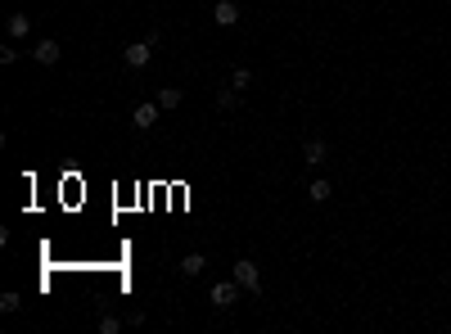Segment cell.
Returning <instances> with one entry per match:
<instances>
[{"label": "cell", "mask_w": 451, "mask_h": 334, "mask_svg": "<svg viewBox=\"0 0 451 334\" xmlns=\"http://www.w3.org/2000/svg\"><path fill=\"white\" fill-rule=\"evenodd\" d=\"M230 276L239 280V289H244V294H253V299L262 294V271H258V262H253V257H239Z\"/></svg>", "instance_id": "6da1fadb"}, {"label": "cell", "mask_w": 451, "mask_h": 334, "mask_svg": "<svg viewBox=\"0 0 451 334\" xmlns=\"http://www.w3.org/2000/svg\"><path fill=\"white\" fill-rule=\"evenodd\" d=\"M208 299H212L217 312H230V307L239 303V280H235V276H230V280H217L212 289H208Z\"/></svg>", "instance_id": "7a4b0ae2"}, {"label": "cell", "mask_w": 451, "mask_h": 334, "mask_svg": "<svg viewBox=\"0 0 451 334\" xmlns=\"http://www.w3.org/2000/svg\"><path fill=\"white\" fill-rule=\"evenodd\" d=\"M158 113H163V104H149V100H140L136 108H131V122H136V131H149L154 127V122H158Z\"/></svg>", "instance_id": "3957f363"}, {"label": "cell", "mask_w": 451, "mask_h": 334, "mask_svg": "<svg viewBox=\"0 0 451 334\" xmlns=\"http://www.w3.org/2000/svg\"><path fill=\"white\" fill-rule=\"evenodd\" d=\"M32 59L50 68V64H59V59H64V50H59V41H55V36H41V41L32 45Z\"/></svg>", "instance_id": "277c9868"}, {"label": "cell", "mask_w": 451, "mask_h": 334, "mask_svg": "<svg viewBox=\"0 0 451 334\" xmlns=\"http://www.w3.org/2000/svg\"><path fill=\"white\" fill-rule=\"evenodd\" d=\"M149 59H154V45L149 41H131L127 50H122V64H127V68H144Z\"/></svg>", "instance_id": "5b68a950"}, {"label": "cell", "mask_w": 451, "mask_h": 334, "mask_svg": "<svg viewBox=\"0 0 451 334\" xmlns=\"http://www.w3.org/2000/svg\"><path fill=\"white\" fill-rule=\"evenodd\" d=\"M212 23H217V28H235V23H239V5H235V0H217V5H212Z\"/></svg>", "instance_id": "8992f818"}, {"label": "cell", "mask_w": 451, "mask_h": 334, "mask_svg": "<svg viewBox=\"0 0 451 334\" xmlns=\"http://www.w3.org/2000/svg\"><path fill=\"white\" fill-rule=\"evenodd\" d=\"M325 158H330V145H325V140H307V145H302V163H307V167H321Z\"/></svg>", "instance_id": "52a82bcc"}, {"label": "cell", "mask_w": 451, "mask_h": 334, "mask_svg": "<svg viewBox=\"0 0 451 334\" xmlns=\"http://www.w3.org/2000/svg\"><path fill=\"white\" fill-rule=\"evenodd\" d=\"M5 32H9V41H23V36L32 32V14H9V23H5Z\"/></svg>", "instance_id": "ba28073f"}, {"label": "cell", "mask_w": 451, "mask_h": 334, "mask_svg": "<svg viewBox=\"0 0 451 334\" xmlns=\"http://www.w3.org/2000/svg\"><path fill=\"white\" fill-rule=\"evenodd\" d=\"M203 267H208V257H203V253H185V257H181V276H185V280L203 276Z\"/></svg>", "instance_id": "9c48e42d"}, {"label": "cell", "mask_w": 451, "mask_h": 334, "mask_svg": "<svg viewBox=\"0 0 451 334\" xmlns=\"http://www.w3.org/2000/svg\"><path fill=\"white\" fill-rule=\"evenodd\" d=\"M181 100H185L181 86H158V104H163V108H181Z\"/></svg>", "instance_id": "30bf717a"}, {"label": "cell", "mask_w": 451, "mask_h": 334, "mask_svg": "<svg viewBox=\"0 0 451 334\" xmlns=\"http://www.w3.org/2000/svg\"><path fill=\"white\" fill-rule=\"evenodd\" d=\"M307 194H312V204H325V199H330V194H334V185L325 181V177H316V181L307 185Z\"/></svg>", "instance_id": "8fae6325"}, {"label": "cell", "mask_w": 451, "mask_h": 334, "mask_svg": "<svg viewBox=\"0 0 451 334\" xmlns=\"http://www.w3.org/2000/svg\"><path fill=\"white\" fill-rule=\"evenodd\" d=\"M235 104H239V91H235V86L226 82V91H217V108H226V113H230V108H235Z\"/></svg>", "instance_id": "7c38bea8"}, {"label": "cell", "mask_w": 451, "mask_h": 334, "mask_svg": "<svg viewBox=\"0 0 451 334\" xmlns=\"http://www.w3.org/2000/svg\"><path fill=\"white\" fill-rule=\"evenodd\" d=\"M230 86H235V91L244 95V91L253 86V68H235V72H230Z\"/></svg>", "instance_id": "4fadbf2b"}, {"label": "cell", "mask_w": 451, "mask_h": 334, "mask_svg": "<svg viewBox=\"0 0 451 334\" xmlns=\"http://www.w3.org/2000/svg\"><path fill=\"white\" fill-rule=\"evenodd\" d=\"M18 307H23V294H18V289H5V294H0V312H18Z\"/></svg>", "instance_id": "5bb4252c"}, {"label": "cell", "mask_w": 451, "mask_h": 334, "mask_svg": "<svg viewBox=\"0 0 451 334\" xmlns=\"http://www.w3.org/2000/svg\"><path fill=\"white\" fill-rule=\"evenodd\" d=\"M118 330H122V321L104 312V316H100V334H118Z\"/></svg>", "instance_id": "9a60e30c"}]
</instances>
